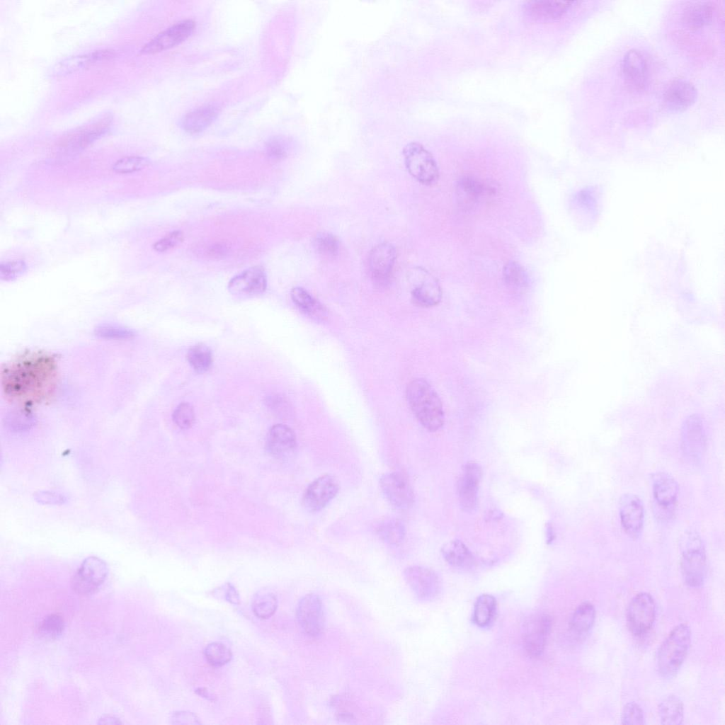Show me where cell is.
<instances>
[{
	"mask_svg": "<svg viewBox=\"0 0 725 725\" xmlns=\"http://www.w3.org/2000/svg\"><path fill=\"white\" fill-rule=\"evenodd\" d=\"M680 569L683 578L690 588L701 587L706 579L707 562L706 552L699 535H686L682 541Z\"/></svg>",
	"mask_w": 725,
	"mask_h": 725,
	"instance_id": "277c9868",
	"label": "cell"
},
{
	"mask_svg": "<svg viewBox=\"0 0 725 725\" xmlns=\"http://www.w3.org/2000/svg\"><path fill=\"white\" fill-rule=\"evenodd\" d=\"M577 3L575 1H532L525 4L524 10L532 19L546 22L561 18Z\"/></svg>",
	"mask_w": 725,
	"mask_h": 725,
	"instance_id": "cb8c5ba5",
	"label": "cell"
},
{
	"mask_svg": "<svg viewBox=\"0 0 725 725\" xmlns=\"http://www.w3.org/2000/svg\"><path fill=\"white\" fill-rule=\"evenodd\" d=\"M652 489L657 506L668 513L671 512L679 489L675 479L666 472L655 473L652 476Z\"/></svg>",
	"mask_w": 725,
	"mask_h": 725,
	"instance_id": "603a6c76",
	"label": "cell"
},
{
	"mask_svg": "<svg viewBox=\"0 0 725 725\" xmlns=\"http://www.w3.org/2000/svg\"><path fill=\"white\" fill-rule=\"evenodd\" d=\"M95 334L103 339L127 340L132 338L134 332L126 327L115 324L100 325L95 329Z\"/></svg>",
	"mask_w": 725,
	"mask_h": 725,
	"instance_id": "ab89813d",
	"label": "cell"
},
{
	"mask_svg": "<svg viewBox=\"0 0 725 725\" xmlns=\"http://www.w3.org/2000/svg\"><path fill=\"white\" fill-rule=\"evenodd\" d=\"M713 12V5L710 2L697 1L685 8L683 18L689 27L698 28L712 21Z\"/></svg>",
	"mask_w": 725,
	"mask_h": 725,
	"instance_id": "f1b7e54d",
	"label": "cell"
},
{
	"mask_svg": "<svg viewBox=\"0 0 725 725\" xmlns=\"http://www.w3.org/2000/svg\"><path fill=\"white\" fill-rule=\"evenodd\" d=\"M444 559L452 566L467 569L473 566L474 558L466 545L459 540H450L441 548Z\"/></svg>",
	"mask_w": 725,
	"mask_h": 725,
	"instance_id": "4316f807",
	"label": "cell"
},
{
	"mask_svg": "<svg viewBox=\"0 0 725 725\" xmlns=\"http://www.w3.org/2000/svg\"><path fill=\"white\" fill-rule=\"evenodd\" d=\"M226 598L228 601L236 604L239 603V596L236 593L234 588L230 584H227Z\"/></svg>",
	"mask_w": 725,
	"mask_h": 725,
	"instance_id": "c3c4849f",
	"label": "cell"
},
{
	"mask_svg": "<svg viewBox=\"0 0 725 725\" xmlns=\"http://www.w3.org/2000/svg\"><path fill=\"white\" fill-rule=\"evenodd\" d=\"M408 404L421 424L429 431H437L444 424L442 401L432 386L424 379L411 381L406 391Z\"/></svg>",
	"mask_w": 725,
	"mask_h": 725,
	"instance_id": "7a4b0ae2",
	"label": "cell"
},
{
	"mask_svg": "<svg viewBox=\"0 0 725 725\" xmlns=\"http://www.w3.org/2000/svg\"><path fill=\"white\" fill-rule=\"evenodd\" d=\"M278 606L276 596L268 592L258 593L252 603V610L260 619H268L275 612Z\"/></svg>",
	"mask_w": 725,
	"mask_h": 725,
	"instance_id": "d590c367",
	"label": "cell"
},
{
	"mask_svg": "<svg viewBox=\"0 0 725 725\" xmlns=\"http://www.w3.org/2000/svg\"><path fill=\"white\" fill-rule=\"evenodd\" d=\"M266 447L268 452L277 458H286L296 449L295 432L285 424H275L268 431Z\"/></svg>",
	"mask_w": 725,
	"mask_h": 725,
	"instance_id": "44dd1931",
	"label": "cell"
},
{
	"mask_svg": "<svg viewBox=\"0 0 725 725\" xmlns=\"http://www.w3.org/2000/svg\"><path fill=\"white\" fill-rule=\"evenodd\" d=\"M621 721L623 724H644L643 711L636 703L628 702L622 709Z\"/></svg>",
	"mask_w": 725,
	"mask_h": 725,
	"instance_id": "ee69618b",
	"label": "cell"
},
{
	"mask_svg": "<svg viewBox=\"0 0 725 725\" xmlns=\"http://www.w3.org/2000/svg\"><path fill=\"white\" fill-rule=\"evenodd\" d=\"M64 627V621L60 615L51 614L40 622L38 631L42 636L48 639H55L62 634Z\"/></svg>",
	"mask_w": 725,
	"mask_h": 725,
	"instance_id": "f35d334b",
	"label": "cell"
},
{
	"mask_svg": "<svg viewBox=\"0 0 725 725\" xmlns=\"http://www.w3.org/2000/svg\"><path fill=\"white\" fill-rule=\"evenodd\" d=\"M186 358L192 367L199 373L207 372L213 362L211 350L202 343L192 346L188 350Z\"/></svg>",
	"mask_w": 725,
	"mask_h": 725,
	"instance_id": "836d02e7",
	"label": "cell"
},
{
	"mask_svg": "<svg viewBox=\"0 0 725 725\" xmlns=\"http://www.w3.org/2000/svg\"><path fill=\"white\" fill-rule=\"evenodd\" d=\"M656 617V605L653 597L648 593H640L629 602L627 612V624L629 631L640 636L651 628Z\"/></svg>",
	"mask_w": 725,
	"mask_h": 725,
	"instance_id": "8992f818",
	"label": "cell"
},
{
	"mask_svg": "<svg viewBox=\"0 0 725 725\" xmlns=\"http://www.w3.org/2000/svg\"><path fill=\"white\" fill-rule=\"evenodd\" d=\"M496 612V601L494 597L483 594L477 598L474 604L473 621L479 627H486L494 619Z\"/></svg>",
	"mask_w": 725,
	"mask_h": 725,
	"instance_id": "d6a6232c",
	"label": "cell"
},
{
	"mask_svg": "<svg viewBox=\"0 0 725 725\" xmlns=\"http://www.w3.org/2000/svg\"><path fill=\"white\" fill-rule=\"evenodd\" d=\"M115 55V50L103 49L70 56L54 64L50 68L48 74L50 76L53 77L63 76L82 69L96 62L111 59Z\"/></svg>",
	"mask_w": 725,
	"mask_h": 725,
	"instance_id": "d6986e66",
	"label": "cell"
},
{
	"mask_svg": "<svg viewBox=\"0 0 725 725\" xmlns=\"http://www.w3.org/2000/svg\"><path fill=\"white\" fill-rule=\"evenodd\" d=\"M314 245L316 251L326 258H334L339 251L338 239L328 232L318 233L314 238Z\"/></svg>",
	"mask_w": 725,
	"mask_h": 725,
	"instance_id": "8d00e7d4",
	"label": "cell"
},
{
	"mask_svg": "<svg viewBox=\"0 0 725 725\" xmlns=\"http://www.w3.org/2000/svg\"><path fill=\"white\" fill-rule=\"evenodd\" d=\"M289 145L285 138L275 137L270 139L266 144L268 156L275 160H281L287 156Z\"/></svg>",
	"mask_w": 725,
	"mask_h": 725,
	"instance_id": "7bdbcfd3",
	"label": "cell"
},
{
	"mask_svg": "<svg viewBox=\"0 0 725 725\" xmlns=\"http://www.w3.org/2000/svg\"><path fill=\"white\" fill-rule=\"evenodd\" d=\"M298 623L305 634L317 637L324 631L325 617L320 598L316 594H307L298 603L297 607Z\"/></svg>",
	"mask_w": 725,
	"mask_h": 725,
	"instance_id": "9c48e42d",
	"label": "cell"
},
{
	"mask_svg": "<svg viewBox=\"0 0 725 725\" xmlns=\"http://www.w3.org/2000/svg\"><path fill=\"white\" fill-rule=\"evenodd\" d=\"M379 486L385 498L398 509H407L414 502V493L411 485L398 472L383 474L379 479Z\"/></svg>",
	"mask_w": 725,
	"mask_h": 725,
	"instance_id": "4fadbf2b",
	"label": "cell"
},
{
	"mask_svg": "<svg viewBox=\"0 0 725 725\" xmlns=\"http://www.w3.org/2000/svg\"><path fill=\"white\" fill-rule=\"evenodd\" d=\"M619 510L621 525L625 532L632 538L641 534L644 525V506L641 500L632 493H624L620 499Z\"/></svg>",
	"mask_w": 725,
	"mask_h": 725,
	"instance_id": "2e32d148",
	"label": "cell"
},
{
	"mask_svg": "<svg viewBox=\"0 0 725 725\" xmlns=\"http://www.w3.org/2000/svg\"><path fill=\"white\" fill-rule=\"evenodd\" d=\"M149 164L147 158L139 156H130L121 158L113 166V170L118 173H129L140 171Z\"/></svg>",
	"mask_w": 725,
	"mask_h": 725,
	"instance_id": "60d3db41",
	"label": "cell"
},
{
	"mask_svg": "<svg viewBox=\"0 0 725 725\" xmlns=\"http://www.w3.org/2000/svg\"><path fill=\"white\" fill-rule=\"evenodd\" d=\"M205 656L210 665L219 667L229 662L232 655L230 649L222 643L212 642L206 646Z\"/></svg>",
	"mask_w": 725,
	"mask_h": 725,
	"instance_id": "74e56055",
	"label": "cell"
},
{
	"mask_svg": "<svg viewBox=\"0 0 725 725\" xmlns=\"http://www.w3.org/2000/svg\"><path fill=\"white\" fill-rule=\"evenodd\" d=\"M183 240V232L176 230L157 241L153 245V248L158 252H164L178 246Z\"/></svg>",
	"mask_w": 725,
	"mask_h": 725,
	"instance_id": "bcb514c9",
	"label": "cell"
},
{
	"mask_svg": "<svg viewBox=\"0 0 725 725\" xmlns=\"http://www.w3.org/2000/svg\"><path fill=\"white\" fill-rule=\"evenodd\" d=\"M595 619V609L593 605L584 602L573 612L569 622V628L575 634H584L592 628Z\"/></svg>",
	"mask_w": 725,
	"mask_h": 725,
	"instance_id": "f546056e",
	"label": "cell"
},
{
	"mask_svg": "<svg viewBox=\"0 0 725 725\" xmlns=\"http://www.w3.org/2000/svg\"><path fill=\"white\" fill-rule=\"evenodd\" d=\"M403 575L416 596L421 600H434L442 589V582L433 569L423 566L406 568Z\"/></svg>",
	"mask_w": 725,
	"mask_h": 725,
	"instance_id": "ba28073f",
	"label": "cell"
},
{
	"mask_svg": "<svg viewBox=\"0 0 725 725\" xmlns=\"http://www.w3.org/2000/svg\"><path fill=\"white\" fill-rule=\"evenodd\" d=\"M413 285L411 292L413 302L421 307L437 305L442 298L438 280L424 268H417L412 274Z\"/></svg>",
	"mask_w": 725,
	"mask_h": 725,
	"instance_id": "5bb4252c",
	"label": "cell"
},
{
	"mask_svg": "<svg viewBox=\"0 0 725 725\" xmlns=\"http://www.w3.org/2000/svg\"><path fill=\"white\" fill-rule=\"evenodd\" d=\"M690 629L686 624L674 627L657 650L656 663L664 678H674L683 665L690 646Z\"/></svg>",
	"mask_w": 725,
	"mask_h": 725,
	"instance_id": "3957f363",
	"label": "cell"
},
{
	"mask_svg": "<svg viewBox=\"0 0 725 725\" xmlns=\"http://www.w3.org/2000/svg\"><path fill=\"white\" fill-rule=\"evenodd\" d=\"M551 627V618L546 614H534L526 620L523 627V641L529 656L535 658L543 653Z\"/></svg>",
	"mask_w": 725,
	"mask_h": 725,
	"instance_id": "30bf717a",
	"label": "cell"
},
{
	"mask_svg": "<svg viewBox=\"0 0 725 725\" xmlns=\"http://www.w3.org/2000/svg\"><path fill=\"white\" fill-rule=\"evenodd\" d=\"M266 286L265 270L261 266H256L232 278L229 282L228 289L234 295H254L263 293Z\"/></svg>",
	"mask_w": 725,
	"mask_h": 725,
	"instance_id": "ffe728a7",
	"label": "cell"
},
{
	"mask_svg": "<svg viewBox=\"0 0 725 725\" xmlns=\"http://www.w3.org/2000/svg\"><path fill=\"white\" fill-rule=\"evenodd\" d=\"M707 438L702 418L693 414L687 417L681 427V445L685 457L699 462L706 450Z\"/></svg>",
	"mask_w": 725,
	"mask_h": 725,
	"instance_id": "8fae6325",
	"label": "cell"
},
{
	"mask_svg": "<svg viewBox=\"0 0 725 725\" xmlns=\"http://www.w3.org/2000/svg\"><path fill=\"white\" fill-rule=\"evenodd\" d=\"M624 78L627 84L635 89H642L647 81L648 67L643 54L636 49L628 50L622 62Z\"/></svg>",
	"mask_w": 725,
	"mask_h": 725,
	"instance_id": "7402d4cb",
	"label": "cell"
},
{
	"mask_svg": "<svg viewBox=\"0 0 725 725\" xmlns=\"http://www.w3.org/2000/svg\"><path fill=\"white\" fill-rule=\"evenodd\" d=\"M339 483L331 474H324L314 479L303 495V505L310 512L324 508L337 495Z\"/></svg>",
	"mask_w": 725,
	"mask_h": 725,
	"instance_id": "7c38bea8",
	"label": "cell"
},
{
	"mask_svg": "<svg viewBox=\"0 0 725 725\" xmlns=\"http://www.w3.org/2000/svg\"><path fill=\"white\" fill-rule=\"evenodd\" d=\"M683 702L673 695L665 697L658 705V715L663 724H681L683 721Z\"/></svg>",
	"mask_w": 725,
	"mask_h": 725,
	"instance_id": "4dcf8cb0",
	"label": "cell"
},
{
	"mask_svg": "<svg viewBox=\"0 0 725 725\" xmlns=\"http://www.w3.org/2000/svg\"><path fill=\"white\" fill-rule=\"evenodd\" d=\"M291 297L296 306L305 314L316 320H323L326 317L325 307L304 288H292Z\"/></svg>",
	"mask_w": 725,
	"mask_h": 725,
	"instance_id": "83f0119b",
	"label": "cell"
},
{
	"mask_svg": "<svg viewBox=\"0 0 725 725\" xmlns=\"http://www.w3.org/2000/svg\"><path fill=\"white\" fill-rule=\"evenodd\" d=\"M555 537L554 530L553 527L550 524H547L546 527V540L548 544L553 542Z\"/></svg>",
	"mask_w": 725,
	"mask_h": 725,
	"instance_id": "681fc988",
	"label": "cell"
},
{
	"mask_svg": "<svg viewBox=\"0 0 725 725\" xmlns=\"http://www.w3.org/2000/svg\"><path fill=\"white\" fill-rule=\"evenodd\" d=\"M172 724H200L195 714L189 712H177L173 714Z\"/></svg>",
	"mask_w": 725,
	"mask_h": 725,
	"instance_id": "7dc6e473",
	"label": "cell"
},
{
	"mask_svg": "<svg viewBox=\"0 0 725 725\" xmlns=\"http://www.w3.org/2000/svg\"><path fill=\"white\" fill-rule=\"evenodd\" d=\"M26 270V265L21 260H16L1 263L0 266V277L2 280H9L21 275Z\"/></svg>",
	"mask_w": 725,
	"mask_h": 725,
	"instance_id": "f6af8a7d",
	"label": "cell"
},
{
	"mask_svg": "<svg viewBox=\"0 0 725 725\" xmlns=\"http://www.w3.org/2000/svg\"><path fill=\"white\" fill-rule=\"evenodd\" d=\"M482 478V469L476 463L464 465L463 474L457 484L460 506L465 511H472L477 503L478 486Z\"/></svg>",
	"mask_w": 725,
	"mask_h": 725,
	"instance_id": "ac0fdd59",
	"label": "cell"
},
{
	"mask_svg": "<svg viewBox=\"0 0 725 725\" xmlns=\"http://www.w3.org/2000/svg\"><path fill=\"white\" fill-rule=\"evenodd\" d=\"M55 371V362L50 357L31 355L7 367L2 384L6 394L17 400L40 401L50 393Z\"/></svg>",
	"mask_w": 725,
	"mask_h": 725,
	"instance_id": "6da1fadb",
	"label": "cell"
},
{
	"mask_svg": "<svg viewBox=\"0 0 725 725\" xmlns=\"http://www.w3.org/2000/svg\"><path fill=\"white\" fill-rule=\"evenodd\" d=\"M406 167L409 173L424 185L434 184L439 178V170L432 154L421 144L412 142L403 149Z\"/></svg>",
	"mask_w": 725,
	"mask_h": 725,
	"instance_id": "5b68a950",
	"label": "cell"
},
{
	"mask_svg": "<svg viewBox=\"0 0 725 725\" xmlns=\"http://www.w3.org/2000/svg\"><path fill=\"white\" fill-rule=\"evenodd\" d=\"M172 417L177 426L182 429H188L195 421L193 408L188 403H181L173 411Z\"/></svg>",
	"mask_w": 725,
	"mask_h": 725,
	"instance_id": "b9f144b4",
	"label": "cell"
},
{
	"mask_svg": "<svg viewBox=\"0 0 725 725\" xmlns=\"http://www.w3.org/2000/svg\"><path fill=\"white\" fill-rule=\"evenodd\" d=\"M396 258V252L391 244L384 242L374 246L368 258L373 280L379 284L386 283L390 278Z\"/></svg>",
	"mask_w": 725,
	"mask_h": 725,
	"instance_id": "e0dca14e",
	"label": "cell"
},
{
	"mask_svg": "<svg viewBox=\"0 0 725 725\" xmlns=\"http://www.w3.org/2000/svg\"><path fill=\"white\" fill-rule=\"evenodd\" d=\"M108 574L106 564L101 559L90 556L84 560L72 576V589L80 595L95 593L105 581Z\"/></svg>",
	"mask_w": 725,
	"mask_h": 725,
	"instance_id": "52a82bcc",
	"label": "cell"
},
{
	"mask_svg": "<svg viewBox=\"0 0 725 725\" xmlns=\"http://www.w3.org/2000/svg\"><path fill=\"white\" fill-rule=\"evenodd\" d=\"M98 724H121V722L115 717L105 716L99 719Z\"/></svg>",
	"mask_w": 725,
	"mask_h": 725,
	"instance_id": "f907efd6",
	"label": "cell"
},
{
	"mask_svg": "<svg viewBox=\"0 0 725 725\" xmlns=\"http://www.w3.org/2000/svg\"><path fill=\"white\" fill-rule=\"evenodd\" d=\"M218 113V109L211 105L198 108L184 116L181 125L188 133H199L213 122Z\"/></svg>",
	"mask_w": 725,
	"mask_h": 725,
	"instance_id": "484cf974",
	"label": "cell"
},
{
	"mask_svg": "<svg viewBox=\"0 0 725 725\" xmlns=\"http://www.w3.org/2000/svg\"><path fill=\"white\" fill-rule=\"evenodd\" d=\"M503 276L506 284L515 290L525 288L528 282L525 270L515 261H509L504 266Z\"/></svg>",
	"mask_w": 725,
	"mask_h": 725,
	"instance_id": "e575fe53",
	"label": "cell"
},
{
	"mask_svg": "<svg viewBox=\"0 0 725 725\" xmlns=\"http://www.w3.org/2000/svg\"><path fill=\"white\" fill-rule=\"evenodd\" d=\"M192 20L177 23L156 35L141 49L144 54H152L175 47L188 38L195 30Z\"/></svg>",
	"mask_w": 725,
	"mask_h": 725,
	"instance_id": "9a60e30c",
	"label": "cell"
},
{
	"mask_svg": "<svg viewBox=\"0 0 725 725\" xmlns=\"http://www.w3.org/2000/svg\"><path fill=\"white\" fill-rule=\"evenodd\" d=\"M377 532L379 538L390 545H398L403 542L406 536L404 523L397 518H387L382 520L377 527Z\"/></svg>",
	"mask_w": 725,
	"mask_h": 725,
	"instance_id": "1f68e13d",
	"label": "cell"
},
{
	"mask_svg": "<svg viewBox=\"0 0 725 725\" xmlns=\"http://www.w3.org/2000/svg\"><path fill=\"white\" fill-rule=\"evenodd\" d=\"M697 95V89L690 82L684 79H676L669 84L663 98L669 109L681 111L694 103Z\"/></svg>",
	"mask_w": 725,
	"mask_h": 725,
	"instance_id": "d4e9b609",
	"label": "cell"
}]
</instances>
